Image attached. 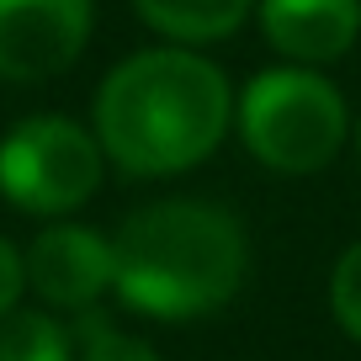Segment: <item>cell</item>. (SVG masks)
<instances>
[{"mask_svg": "<svg viewBox=\"0 0 361 361\" xmlns=\"http://www.w3.org/2000/svg\"><path fill=\"white\" fill-rule=\"evenodd\" d=\"M138 16L176 43H218L250 16L255 0H133Z\"/></svg>", "mask_w": 361, "mask_h": 361, "instance_id": "8", "label": "cell"}, {"mask_svg": "<svg viewBox=\"0 0 361 361\" xmlns=\"http://www.w3.org/2000/svg\"><path fill=\"white\" fill-rule=\"evenodd\" d=\"M117 260H112V239H102L96 228L80 224H54L32 239L27 255V282L43 303L54 308H90L96 298L112 287Z\"/></svg>", "mask_w": 361, "mask_h": 361, "instance_id": "6", "label": "cell"}, {"mask_svg": "<svg viewBox=\"0 0 361 361\" xmlns=\"http://www.w3.org/2000/svg\"><path fill=\"white\" fill-rule=\"evenodd\" d=\"M90 0H0V80L37 85L80 59Z\"/></svg>", "mask_w": 361, "mask_h": 361, "instance_id": "5", "label": "cell"}, {"mask_svg": "<svg viewBox=\"0 0 361 361\" xmlns=\"http://www.w3.org/2000/svg\"><path fill=\"white\" fill-rule=\"evenodd\" d=\"M260 22L293 64H329L361 32V0H260Z\"/></svg>", "mask_w": 361, "mask_h": 361, "instance_id": "7", "label": "cell"}, {"mask_svg": "<svg viewBox=\"0 0 361 361\" xmlns=\"http://www.w3.org/2000/svg\"><path fill=\"white\" fill-rule=\"evenodd\" d=\"M80 361H159L144 340L112 329L106 319H85L80 324Z\"/></svg>", "mask_w": 361, "mask_h": 361, "instance_id": "10", "label": "cell"}, {"mask_svg": "<svg viewBox=\"0 0 361 361\" xmlns=\"http://www.w3.org/2000/svg\"><path fill=\"white\" fill-rule=\"evenodd\" d=\"M75 356V340L59 319L48 314H6L0 319V361H69Z\"/></svg>", "mask_w": 361, "mask_h": 361, "instance_id": "9", "label": "cell"}, {"mask_svg": "<svg viewBox=\"0 0 361 361\" xmlns=\"http://www.w3.org/2000/svg\"><path fill=\"white\" fill-rule=\"evenodd\" d=\"M102 138L69 117H27L0 138V192L22 213H75L102 186Z\"/></svg>", "mask_w": 361, "mask_h": 361, "instance_id": "4", "label": "cell"}, {"mask_svg": "<svg viewBox=\"0 0 361 361\" xmlns=\"http://www.w3.org/2000/svg\"><path fill=\"white\" fill-rule=\"evenodd\" d=\"M329 308H335L340 329L361 340V239L340 255V266H335V282H329Z\"/></svg>", "mask_w": 361, "mask_h": 361, "instance_id": "11", "label": "cell"}, {"mask_svg": "<svg viewBox=\"0 0 361 361\" xmlns=\"http://www.w3.org/2000/svg\"><path fill=\"white\" fill-rule=\"evenodd\" d=\"M112 287L149 319H197L239 293L250 266L245 228L213 202H154L112 239Z\"/></svg>", "mask_w": 361, "mask_h": 361, "instance_id": "2", "label": "cell"}, {"mask_svg": "<svg viewBox=\"0 0 361 361\" xmlns=\"http://www.w3.org/2000/svg\"><path fill=\"white\" fill-rule=\"evenodd\" d=\"M239 133L245 149L266 170L308 176L324 170L345 144V102L314 69H266L250 80L239 102Z\"/></svg>", "mask_w": 361, "mask_h": 361, "instance_id": "3", "label": "cell"}, {"mask_svg": "<svg viewBox=\"0 0 361 361\" xmlns=\"http://www.w3.org/2000/svg\"><path fill=\"white\" fill-rule=\"evenodd\" d=\"M234 96L218 64L186 48H149L106 75L96 138L128 176H176L218 149Z\"/></svg>", "mask_w": 361, "mask_h": 361, "instance_id": "1", "label": "cell"}, {"mask_svg": "<svg viewBox=\"0 0 361 361\" xmlns=\"http://www.w3.org/2000/svg\"><path fill=\"white\" fill-rule=\"evenodd\" d=\"M22 287H27V260L16 255L6 239H0V319L16 308V298H22Z\"/></svg>", "mask_w": 361, "mask_h": 361, "instance_id": "12", "label": "cell"}]
</instances>
